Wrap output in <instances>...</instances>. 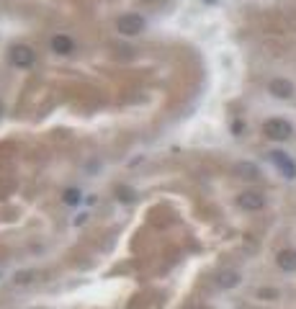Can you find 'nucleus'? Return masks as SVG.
I'll return each mask as SVG.
<instances>
[{
  "instance_id": "obj_13",
  "label": "nucleus",
  "mask_w": 296,
  "mask_h": 309,
  "mask_svg": "<svg viewBox=\"0 0 296 309\" xmlns=\"http://www.w3.org/2000/svg\"><path fill=\"white\" fill-rule=\"evenodd\" d=\"M119 194H121V199H124V201H131V191H126V188H121Z\"/></svg>"
},
{
  "instance_id": "obj_4",
  "label": "nucleus",
  "mask_w": 296,
  "mask_h": 309,
  "mask_svg": "<svg viewBox=\"0 0 296 309\" xmlns=\"http://www.w3.org/2000/svg\"><path fill=\"white\" fill-rule=\"evenodd\" d=\"M11 60H13L16 67H31L34 60H36V52L31 47H26V44H18V47L11 49Z\"/></svg>"
},
{
  "instance_id": "obj_8",
  "label": "nucleus",
  "mask_w": 296,
  "mask_h": 309,
  "mask_svg": "<svg viewBox=\"0 0 296 309\" xmlns=\"http://www.w3.org/2000/svg\"><path fill=\"white\" fill-rule=\"evenodd\" d=\"M275 263L283 271H296V250H281L278 258H275Z\"/></svg>"
},
{
  "instance_id": "obj_11",
  "label": "nucleus",
  "mask_w": 296,
  "mask_h": 309,
  "mask_svg": "<svg viewBox=\"0 0 296 309\" xmlns=\"http://www.w3.org/2000/svg\"><path fill=\"white\" fill-rule=\"evenodd\" d=\"M80 199H83V194H80L77 188H67V191H65V204L75 206V204H80Z\"/></svg>"
},
{
  "instance_id": "obj_7",
  "label": "nucleus",
  "mask_w": 296,
  "mask_h": 309,
  "mask_svg": "<svg viewBox=\"0 0 296 309\" xmlns=\"http://www.w3.org/2000/svg\"><path fill=\"white\" fill-rule=\"evenodd\" d=\"M52 49H54L57 54H70V52L75 49V44H72V39H70V36L57 34V36L52 39Z\"/></svg>"
},
{
  "instance_id": "obj_9",
  "label": "nucleus",
  "mask_w": 296,
  "mask_h": 309,
  "mask_svg": "<svg viewBox=\"0 0 296 309\" xmlns=\"http://www.w3.org/2000/svg\"><path fill=\"white\" fill-rule=\"evenodd\" d=\"M216 283H219L222 288H232V286L240 283V273H237V271H222V273L216 276Z\"/></svg>"
},
{
  "instance_id": "obj_2",
  "label": "nucleus",
  "mask_w": 296,
  "mask_h": 309,
  "mask_svg": "<svg viewBox=\"0 0 296 309\" xmlns=\"http://www.w3.org/2000/svg\"><path fill=\"white\" fill-rule=\"evenodd\" d=\"M263 131H265V137L268 139H275V142H283V139H288L291 137V124L288 121H283V119H268L265 124H263Z\"/></svg>"
},
{
  "instance_id": "obj_3",
  "label": "nucleus",
  "mask_w": 296,
  "mask_h": 309,
  "mask_svg": "<svg viewBox=\"0 0 296 309\" xmlns=\"http://www.w3.org/2000/svg\"><path fill=\"white\" fill-rule=\"evenodd\" d=\"M270 160L275 163V168H278V170H281V173H283L288 181H293V178H296V163L288 158L286 152H281V149H273V152H270Z\"/></svg>"
},
{
  "instance_id": "obj_5",
  "label": "nucleus",
  "mask_w": 296,
  "mask_h": 309,
  "mask_svg": "<svg viewBox=\"0 0 296 309\" xmlns=\"http://www.w3.org/2000/svg\"><path fill=\"white\" fill-rule=\"evenodd\" d=\"M237 204H240L242 209H247V211H258V209L265 206V199H263L260 194H255V191H247V194H240Z\"/></svg>"
},
{
  "instance_id": "obj_12",
  "label": "nucleus",
  "mask_w": 296,
  "mask_h": 309,
  "mask_svg": "<svg viewBox=\"0 0 296 309\" xmlns=\"http://www.w3.org/2000/svg\"><path fill=\"white\" fill-rule=\"evenodd\" d=\"M258 296H260V299H275V296H278V291H275V288H260V291H258Z\"/></svg>"
},
{
  "instance_id": "obj_14",
  "label": "nucleus",
  "mask_w": 296,
  "mask_h": 309,
  "mask_svg": "<svg viewBox=\"0 0 296 309\" xmlns=\"http://www.w3.org/2000/svg\"><path fill=\"white\" fill-rule=\"evenodd\" d=\"M29 276H31V273H21V276H16V281H18V283H26Z\"/></svg>"
},
{
  "instance_id": "obj_1",
  "label": "nucleus",
  "mask_w": 296,
  "mask_h": 309,
  "mask_svg": "<svg viewBox=\"0 0 296 309\" xmlns=\"http://www.w3.org/2000/svg\"><path fill=\"white\" fill-rule=\"evenodd\" d=\"M116 31L124 34V36H136L139 31H144V18L136 16V13H124L116 21Z\"/></svg>"
},
{
  "instance_id": "obj_6",
  "label": "nucleus",
  "mask_w": 296,
  "mask_h": 309,
  "mask_svg": "<svg viewBox=\"0 0 296 309\" xmlns=\"http://www.w3.org/2000/svg\"><path fill=\"white\" fill-rule=\"evenodd\" d=\"M270 93L275 95V98H291L293 95V85L288 83V80H281V78H275V80H270Z\"/></svg>"
},
{
  "instance_id": "obj_10",
  "label": "nucleus",
  "mask_w": 296,
  "mask_h": 309,
  "mask_svg": "<svg viewBox=\"0 0 296 309\" xmlns=\"http://www.w3.org/2000/svg\"><path fill=\"white\" fill-rule=\"evenodd\" d=\"M234 170H237V176H240V178H250V181H255V178H258V168H255L252 163H240Z\"/></svg>"
}]
</instances>
